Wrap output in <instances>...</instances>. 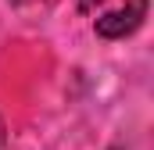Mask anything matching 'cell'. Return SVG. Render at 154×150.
I'll list each match as a JSON object with an SVG mask.
<instances>
[{"mask_svg":"<svg viewBox=\"0 0 154 150\" xmlns=\"http://www.w3.org/2000/svg\"><path fill=\"white\" fill-rule=\"evenodd\" d=\"M143 14H147V0H122L118 11H108V14L97 18V36H104V39L129 36V32L140 29Z\"/></svg>","mask_w":154,"mask_h":150,"instance_id":"6da1fadb","label":"cell"},{"mask_svg":"<svg viewBox=\"0 0 154 150\" xmlns=\"http://www.w3.org/2000/svg\"><path fill=\"white\" fill-rule=\"evenodd\" d=\"M0 147H4V122H0Z\"/></svg>","mask_w":154,"mask_h":150,"instance_id":"7a4b0ae2","label":"cell"}]
</instances>
